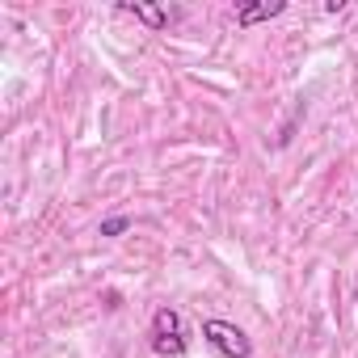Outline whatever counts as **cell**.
<instances>
[{
	"label": "cell",
	"mask_w": 358,
	"mask_h": 358,
	"mask_svg": "<svg viewBox=\"0 0 358 358\" xmlns=\"http://www.w3.org/2000/svg\"><path fill=\"white\" fill-rule=\"evenodd\" d=\"M278 13H287L282 0H274V5H241L236 9V26H257V22H270Z\"/></svg>",
	"instance_id": "cell-4"
},
{
	"label": "cell",
	"mask_w": 358,
	"mask_h": 358,
	"mask_svg": "<svg viewBox=\"0 0 358 358\" xmlns=\"http://www.w3.org/2000/svg\"><path fill=\"white\" fill-rule=\"evenodd\" d=\"M190 350V337H186V320L177 308H156L152 316V354L156 358H182Z\"/></svg>",
	"instance_id": "cell-1"
},
{
	"label": "cell",
	"mask_w": 358,
	"mask_h": 358,
	"mask_svg": "<svg viewBox=\"0 0 358 358\" xmlns=\"http://www.w3.org/2000/svg\"><path fill=\"white\" fill-rule=\"evenodd\" d=\"M127 228H131V220H127V215H114V220L101 224V236H122Z\"/></svg>",
	"instance_id": "cell-5"
},
{
	"label": "cell",
	"mask_w": 358,
	"mask_h": 358,
	"mask_svg": "<svg viewBox=\"0 0 358 358\" xmlns=\"http://www.w3.org/2000/svg\"><path fill=\"white\" fill-rule=\"evenodd\" d=\"M118 9L131 13L135 22L152 26V30H169V26L177 22V13H173V9H160V5H131V0H127V5H118Z\"/></svg>",
	"instance_id": "cell-3"
},
{
	"label": "cell",
	"mask_w": 358,
	"mask_h": 358,
	"mask_svg": "<svg viewBox=\"0 0 358 358\" xmlns=\"http://www.w3.org/2000/svg\"><path fill=\"white\" fill-rule=\"evenodd\" d=\"M203 337H207V345H211L220 358H249V354H253V341L245 337V329H236V324H228V320H207V324H203Z\"/></svg>",
	"instance_id": "cell-2"
}]
</instances>
